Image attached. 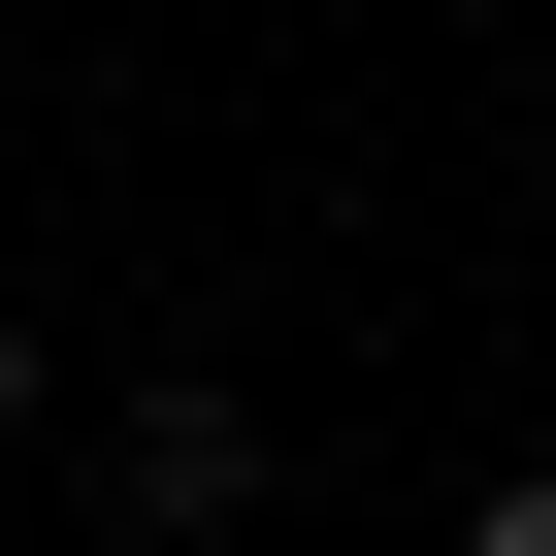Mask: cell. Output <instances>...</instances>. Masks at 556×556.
<instances>
[{"instance_id":"6da1fadb","label":"cell","mask_w":556,"mask_h":556,"mask_svg":"<svg viewBox=\"0 0 556 556\" xmlns=\"http://www.w3.org/2000/svg\"><path fill=\"white\" fill-rule=\"evenodd\" d=\"M99 523H131V556H229V523H262V393H197V361H164V393L99 426Z\"/></svg>"},{"instance_id":"7a4b0ae2","label":"cell","mask_w":556,"mask_h":556,"mask_svg":"<svg viewBox=\"0 0 556 556\" xmlns=\"http://www.w3.org/2000/svg\"><path fill=\"white\" fill-rule=\"evenodd\" d=\"M458 556H556V458H523V491H491V523H458Z\"/></svg>"},{"instance_id":"3957f363","label":"cell","mask_w":556,"mask_h":556,"mask_svg":"<svg viewBox=\"0 0 556 556\" xmlns=\"http://www.w3.org/2000/svg\"><path fill=\"white\" fill-rule=\"evenodd\" d=\"M0 458H34V328H0Z\"/></svg>"}]
</instances>
